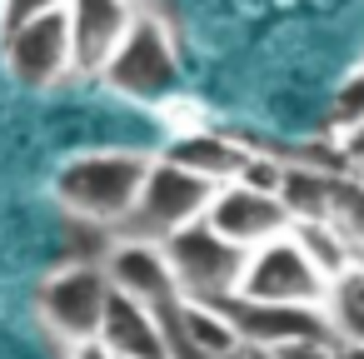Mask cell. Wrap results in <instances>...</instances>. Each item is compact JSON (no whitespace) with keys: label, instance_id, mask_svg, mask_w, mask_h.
Masks as SVG:
<instances>
[{"label":"cell","instance_id":"cell-4","mask_svg":"<svg viewBox=\"0 0 364 359\" xmlns=\"http://www.w3.org/2000/svg\"><path fill=\"white\" fill-rule=\"evenodd\" d=\"M100 80L125 100H165L180 80V60H175V45H170L165 26L150 21V16H135L120 50L105 60Z\"/></svg>","mask_w":364,"mask_h":359},{"label":"cell","instance_id":"cell-1","mask_svg":"<svg viewBox=\"0 0 364 359\" xmlns=\"http://www.w3.org/2000/svg\"><path fill=\"white\" fill-rule=\"evenodd\" d=\"M150 170V155L140 150H95V155H75L70 165H60L55 175V200L90 225H120L140 195V180Z\"/></svg>","mask_w":364,"mask_h":359},{"label":"cell","instance_id":"cell-25","mask_svg":"<svg viewBox=\"0 0 364 359\" xmlns=\"http://www.w3.org/2000/svg\"><path fill=\"white\" fill-rule=\"evenodd\" d=\"M359 175H364V170H359Z\"/></svg>","mask_w":364,"mask_h":359},{"label":"cell","instance_id":"cell-24","mask_svg":"<svg viewBox=\"0 0 364 359\" xmlns=\"http://www.w3.org/2000/svg\"><path fill=\"white\" fill-rule=\"evenodd\" d=\"M130 6H140V0H130Z\"/></svg>","mask_w":364,"mask_h":359},{"label":"cell","instance_id":"cell-8","mask_svg":"<svg viewBox=\"0 0 364 359\" xmlns=\"http://www.w3.org/2000/svg\"><path fill=\"white\" fill-rule=\"evenodd\" d=\"M324 289L329 284L319 279V269L304 259V250L289 235L250 250V264L240 279V294L269 299V304H324Z\"/></svg>","mask_w":364,"mask_h":359},{"label":"cell","instance_id":"cell-12","mask_svg":"<svg viewBox=\"0 0 364 359\" xmlns=\"http://www.w3.org/2000/svg\"><path fill=\"white\" fill-rule=\"evenodd\" d=\"M95 339L110 349V359H165V334H160L155 309L120 294V289H110Z\"/></svg>","mask_w":364,"mask_h":359},{"label":"cell","instance_id":"cell-22","mask_svg":"<svg viewBox=\"0 0 364 359\" xmlns=\"http://www.w3.org/2000/svg\"><path fill=\"white\" fill-rule=\"evenodd\" d=\"M334 359H364V344H339L334 339Z\"/></svg>","mask_w":364,"mask_h":359},{"label":"cell","instance_id":"cell-14","mask_svg":"<svg viewBox=\"0 0 364 359\" xmlns=\"http://www.w3.org/2000/svg\"><path fill=\"white\" fill-rule=\"evenodd\" d=\"M324 220H329V225H334V235L344 240L349 259L364 269V175H359V170H339V175L329 180Z\"/></svg>","mask_w":364,"mask_h":359},{"label":"cell","instance_id":"cell-3","mask_svg":"<svg viewBox=\"0 0 364 359\" xmlns=\"http://www.w3.org/2000/svg\"><path fill=\"white\" fill-rule=\"evenodd\" d=\"M170 269H175V284L180 294L190 299H220V294H235L240 279H245V264H250V250H240L235 240H225L205 215L180 225L175 235L160 240Z\"/></svg>","mask_w":364,"mask_h":359},{"label":"cell","instance_id":"cell-9","mask_svg":"<svg viewBox=\"0 0 364 359\" xmlns=\"http://www.w3.org/2000/svg\"><path fill=\"white\" fill-rule=\"evenodd\" d=\"M205 220H210L225 240H235L240 250H259V245L289 235V210H284V200L269 195V190L240 185V180L215 185V200H210Z\"/></svg>","mask_w":364,"mask_h":359},{"label":"cell","instance_id":"cell-19","mask_svg":"<svg viewBox=\"0 0 364 359\" xmlns=\"http://www.w3.org/2000/svg\"><path fill=\"white\" fill-rule=\"evenodd\" d=\"M274 359H334V339L329 334H314V339H294V344H279L269 349Z\"/></svg>","mask_w":364,"mask_h":359},{"label":"cell","instance_id":"cell-17","mask_svg":"<svg viewBox=\"0 0 364 359\" xmlns=\"http://www.w3.org/2000/svg\"><path fill=\"white\" fill-rule=\"evenodd\" d=\"M354 120H364V65H359V70H349V75L339 80L334 105H329V125H334V135H339V130H349Z\"/></svg>","mask_w":364,"mask_h":359},{"label":"cell","instance_id":"cell-5","mask_svg":"<svg viewBox=\"0 0 364 359\" xmlns=\"http://www.w3.org/2000/svg\"><path fill=\"white\" fill-rule=\"evenodd\" d=\"M0 41H6V65L21 85L31 90H46L65 75H75L70 65V26H65V6L60 11H41L11 31H0Z\"/></svg>","mask_w":364,"mask_h":359},{"label":"cell","instance_id":"cell-10","mask_svg":"<svg viewBox=\"0 0 364 359\" xmlns=\"http://www.w3.org/2000/svg\"><path fill=\"white\" fill-rule=\"evenodd\" d=\"M130 0H65V26H70V65L75 75H100L105 60L120 50L125 31L135 26Z\"/></svg>","mask_w":364,"mask_h":359},{"label":"cell","instance_id":"cell-23","mask_svg":"<svg viewBox=\"0 0 364 359\" xmlns=\"http://www.w3.org/2000/svg\"><path fill=\"white\" fill-rule=\"evenodd\" d=\"M245 359H274L269 349H245Z\"/></svg>","mask_w":364,"mask_h":359},{"label":"cell","instance_id":"cell-2","mask_svg":"<svg viewBox=\"0 0 364 359\" xmlns=\"http://www.w3.org/2000/svg\"><path fill=\"white\" fill-rule=\"evenodd\" d=\"M210 200H215L210 180H200V175H190V170H180L160 155V160H150V170L140 180V195L115 230H120V240H165L180 225L200 220L210 210Z\"/></svg>","mask_w":364,"mask_h":359},{"label":"cell","instance_id":"cell-6","mask_svg":"<svg viewBox=\"0 0 364 359\" xmlns=\"http://www.w3.org/2000/svg\"><path fill=\"white\" fill-rule=\"evenodd\" d=\"M230 329L240 334L245 349H279V344H294V339H314V334H329L324 324V309L319 304H269V299H250V294H220L210 299ZM334 339V334H329Z\"/></svg>","mask_w":364,"mask_h":359},{"label":"cell","instance_id":"cell-16","mask_svg":"<svg viewBox=\"0 0 364 359\" xmlns=\"http://www.w3.org/2000/svg\"><path fill=\"white\" fill-rule=\"evenodd\" d=\"M289 240L304 250V259L319 269V279L329 284V279H339L354 259H349V250H344V240L334 235V225L329 220H289Z\"/></svg>","mask_w":364,"mask_h":359},{"label":"cell","instance_id":"cell-20","mask_svg":"<svg viewBox=\"0 0 364 359\" xmlns=\"http://www.w3.org/2000/svg\"><path fill=\"white\" fill-rule=\"evenodd\" d=\"M334 150H339V160L349 170H364V120H354L349 130H339L334 135Z\"/></svg>","mask_w":364,"mask_h":359},{"label":"cell","instance_id":"cell-7","mask_svg":"<svg viewBox=\"0 0 364 359\" xmlns=\"http://www.w3.org/2000/svg\"><path fill=\"white\" fill-rule=\"evenodd\" d=\"M105 299H110V274L105 264H70L60 274L46 279L41 289V314L46 324L70 339V344H85L100 334V314H105Z\"/></svg>","mask_w":364,"mask_h":359},{"label":"cell","instance_id":"cell-15","mask_svg":"<svg viewBox=\"0 0 364 359\" xmlns=\"http://www.w3.org/2000/svg\"><path fill=\"white\" fill-rule=\"evenodd\" d=\"M319 309H324V324L339 344H364V269L349 264L339 279H329Z\"/></svg>","mask_w":364,"mask_h":359},{"label":"cell","instance_id":"cell-18","mask_svg":"<svg viewBox=\"0 0 364 359\" xmlns=\"http://www.w3.org/2000/svg\"><path fill=\"white\" fill-rule=\"evenodd\" d=\"M60 6L65 0H0V31H11V26H21L41 11H60Z\"/></svg>","mask_w":364,"mask_h":359},{"label":"cell","instance_id":"cell-21","mask_svg":"<svg viewBox=\"0 0 364 359\" xmlns=\"http://www.w3.org/2000/svg\"><path fill=\"white\" fill-rule=\"evenodd\" d=\"M75 359H110V349L100 339H85V344H75Z\"/></svg>","mask_w":364,"mask_h":359},{"label":"cell","instance_id":"cell-11","mask_svg":"<svg viewBox=\"0 0 364 359\" xmlns=\"http://www.w3.org/2000/svg\"><path fill=\"white\" fill-rule=\"evenodd\" d=\"M105 274H110V289H120V294H130L140 304H160V299L180 294L160 240H120L105 254Z\"/></svg>","mask_w":364,"mask_h":359},{"label":"cell","instance_id":"cell-13","mask_svg":"<svg viewBox=\"0 0 364 359\" xmlns=\"http://www.w3.org/2000/svg\"><path fill=\"white\" fill-rule=\"evenodd\" d=\"M245 155H250L245 145H235L230 135H215V130L175 135V140H170V150H165V160H170V165H180V170H190V175L210 180V185L235 180V175H240V165H245Z\"/></svg>","mask_w":364,"mask_h":359}]
</instances>
